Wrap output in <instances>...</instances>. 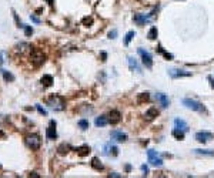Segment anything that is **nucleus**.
<instances>
[{
	"instance_id": "nucleus-1",
	"label": "nucleus",
	"mask_w": 214,
	"mask_h": 178,
	"mask_svg": "<svg viewBox=\"0 0 214 178\" xmlns=\"http://www.w3.org/2000/svg\"><path fill=\"white\" fill-rule=\"evenodd\" d=\"M46 103L54 111H63L66 108V100L59 94H52L46 98Z\"/></svg>"
},
{
	"instance_id": "nucleus-2",
	"label": "nucleus",
	"mask_w": 214,
	"mask_h": 178,
	"mask_svg": "<svg viewBox=\"0 0 214 178\" xmlns=\"http://www.w3.org/2000/svg\"><path fill=\"white\" fill-rule=\"evenodd\" d=\"M40 144H41V140L37 134H30V135L26 137V145H27L30 150L37 151V150L40 148Z\"/></svg>"
},
{
	"instance_id": "nucleus-3",
	"label": "nucleus",
	"mask_w": 214,
	"mask_h": 178,
	"mask_svg": "<svg viewBox=\"0 0 214 178\" xmlns=\"http://www.w3.org/2000/svg\"><path fill=\"white\" fill-rule=\"evenodd\" d=\"M183 104H184L187 108H190V110H194V111H198V113H201L206 110L201 103H198V101L191 100V98H183Z\"/></svg>"
},
{
	"instance_id": "nucleus-4",
	"label": "nucleus",
	"mask_w": 214,
	"mask_h": 178,
	"mask_svg": "<svg viewBox=\"0 0 214 178\" xmlns=\"http://www.w3.org/2000/svg\"><path fill=\"white\" fill-rule=\"evenodd\" d=\"M147 157H148V162H150L151 165H154V167H161L163 165V160L157 155V153L154 151V150H148Z\"/></svg>"
},
{
	"instance_id": "nucleus-5",
	"label": "nucleus",
	"mask_w": 214,
	"mask_h": 178,
	"mask_svg": "<svg viewBox=\"0 0 214 178\" xmlns=\"http://www.w3.org/2000/svg\"><path fill=\"white\" fill-rule=\"evenodd\" d=\"M30 58H32V63H33V66H34V67H39V66H41V64L44 63L46 56L41 53V51L36 50V51H33V53H32Z\"/></svg>"
},
{
	"instance_id": "nucleus-6",
	"label": "nucleus",
	"mask_w": 214,
	"mask_h": 178,
	"mask_svg": "<svg viewBox=\"0 0 214 178\" xmlns=\"http://www.w3.org/2000/svg\"><path fill=\"white\" fill-rule=\"evenodd\" d=\"M139 54L141 56V60H143V64L146 67H148V69H151L153 67V58H151V54L148 53V51H146L144 49H139Z\"/></svg>"
},
{
	"instance_id": "nucleus-7",
	"label": "nucleus",
	"mask_w": 214,
	"mask_h": 178,
	"mask_svg": "<svg viewBox=\"0 0 214 178\" xmlns=\"http://www.w3.org/2000/svg\"><path fill=\"white\" fill-rule=\"evenodd\" d=\"M46 137L47 140H56L57 138V131H56V121L52 120L50 121V125L46 128Z\"/></svg>"
},
{
	"instance_id": "nucleus-8",
	"label": "nucleus",
	"mask_w": 214,
	"mask_h": 178,
	"mask_svg": "<svg viewBox=\"0 0 214 178\" xmlns=\"http://www.w3.org/2000/svg\"><path fill=\"white\" fill-rule=\"evenodd\" d=\"M169 74L171 79H180V77H189V76H191V73L185 70H178V69H170Z\"/></svg>"
},
{
	"instance_id": "nucleus-9",
	"label": "nucleus",
	"mask_w": 214,
	"mask_h": 178,
	"mask_svg": "<svg viewBox=\"0 0 214 178\" xmlns=\"http://www.w3.org/2000/svg\"><path fill=\"white\" fill-rule=\"evenodd\" d=\"M213 138V134L208 133V131H198L197 134H196V140L198 141V143H207L208 140H211Z\"/></svg>"
},
{
	"instance_id": "nucleus-10",
	"label": "nucleus",
	"mask_w": 214,
	"mask_h": 178,
	"mask_svg": "<svg viewBox=\"0 0 214 178\" xmlns=\"http://www.w3.org/2000/svg\"><path fill=\"white\" fill-rule=\"evenodd\" d=\"M120 120H121V114H120V111H117V110H111V111L109 113V123H110V124H117V123H120Z\"/></svg>"
},
{
	"instance_id": "nucleus-11",
	"label": "nucleus",
	"mask_w": 214,
	"mask_h": 178,
	"mask_svg": "<svg viewBox=\"0 0 214 178\" xmlns=\"http://www.w3.org/2000/svg\"><path fill=\"white\" fill-rule=\"evenodd\" d=\"M156 100H157V103H160L161 107L167 108V107L170 106V100H169V97H167L166 94H163V93H157V94H156Z\"/></svg>"
},
{
	"instance_id": "nucleus-12",
	"label": "nucleus",
	"mask_w": 214,
	"mask_h": 178,
	"mask_svg": "<svg viewBox=\"0 0 214 178\" xmlns=\"http://www.w3.org/2000/svg\"><path fill=\"white\" fill-rule=\"evenodd\" d=\"M110 137L113 138V140L119 141V143H124V141H127V134L121 133V131H117V130L111 131V133H110Z\"/></svg>"
},
{
	"instance_id": "nucleus-13",
	"label": "nucleus",
	"mask_w": 214,
	"mask_h": 178,
	"mask_svg": "<svg viewBox=\"0 0 214 178\" xmlns=\"http://www.w3.org/2000/svg\"><path fill=\"white\" fill-rule=\"evenodd\" d=\"M174 127L178 130H183L184 133L189 131V124H187L184 120H181V118H176V120H174Z\"/></svg>"
},
{
	"instance_id": "nucleus-14",
	"label": "nucleus",
	"mask_w": 214,
	"mask_h": 178,
	"mask_svg": "<svg viewBox=\"0 0 214 178\" xmlns=\"http://www.w3.org/2000/svg\"><path fill=\"white\" fill-rule=\"evenodd\" d=\"M159 116V110L157 108H154V107H151V108H148L147 111H146V120H148V121H151V120H154L156 117Z\"/></svg>"
},
{
	"instance_id": "nucleus-15",
	"label": "nucleus",
	"mask_w": 214,
	"mask_h": 178,
	"mask_svg": "<svg viewBox=\"0 0 214 178\" xmlns=\"http://www.w3.org/2000/svg\"><path fill=\"white\" fill-rule=\"evenodd\" d=\"M128 66H130V70L132 71H137V73H141V67L139 66V63L134 60V57H128Z\"/></svg>"
},
{
	"instance_id": "nucleus-16",
	"label": "nucleus",
	"mask_w": 214,
	"mask_h": 178,
	"mask_svg": "<svg viewBox=\"0 0 214 178\" xmlns=\"http://www.w3.org/2000/svg\"><path fill=\"white\" fill-rule=\"evenodd\" d=\"M71 150L70 144H66V143H63V144H60L57 147V153L60 154V155H66V154H69V151Z\"/></svg>"
},
{
	"instance_id": "nucleus-17",
	"label": "nucleus",
	"mask_w": 214,
	"mask_h": 178,
	"mask_svg": "<svg viewBox=\"0 0 214 178\" xmlns=\"http://www.w3.org/2000/svg\"><path fill=\"white\" fill-rule=\"evenodd\" d=\"M76 151H77V154L80 155V157H86V155H89V154L91 153V150H90L89 145H82V147L76 148Z\"/></svg>"
},
{
	"instance_id": "nucleus-18",
	"label": "nucleus",
	"mask_w": 214,
	"mask_h": 178,
	"mask_svg": "<svg viewBox=\"0 0 214 178\" xmlns=\"http://www.w3.org/2000/svg\"><path fill=\"white\" fill-rule=\"evenodd\" d=\"M133 20L136 21L139 26H144L148 21V19L146 16H143V14H134V16H133Z\"/></svg>"
},
{
	"instance_id": "nucleus-19",
	"label": "nucleus",
	"mask_w": 214,
	"mask_h": 178,
	"mask_svg": "<svg viewBox=\"0 0 214 178\" xmlns=\"http://www.w3.org/2000/svg\"><path fill=\"white\" fill-rule=\"evenodd\" d=\"M107 123H109V118H107L106 116L97 117V118H96V121H94L96 127H104V125H107Z\"/></svg>"
},
{
	"instance_id": "nucleus-20",
	"label": "nucleus",
	"mask_w": 214,
	"mask_h": 178,
	"mask_svg": "<svg viewBox=\"0 0 214 178\" xmlns=\"http://www.w3.org/2000/svg\"><path fill=\"white\" fill-rule=\"evenodd\" d=\"M40 81H41V84H43L44 87H50V86L53 84V77H52L50 74H44L43 77H41Z\"/></svg>"
},
{
	"instance_id": "nucleus-21",
	"label": "nucleus",
	"mask_w": 214,
	"mask_h": 178,
	"mask_svg": "<svg viewBox=\"0 0 214 178\" xmlns=\"http://www.w3.org/2000/svg\"><path fill=\"white\" fill-rule=\"evenodd\" d=\"M91 167H93L96 171H103V168H104L103 164L100 162V160L97 157H94L93 160H91Z\"/></svg>"
},
{
	"instance_id": "nucleus-22",
	"label": "nucleus",
	"mask_w": 214,
	"mask_h": 178,
	"mask_svg": "<svg viewBox=\"0 0 214 178\" xmlns=\"http://www.w3.org/2000/svg\"><path fill=\"white\" fill-rule=\"evenodd\" d=\"M194 153L198 155H207V157H214L213 150H194Z\"/></svg>"
},
{
	"instance_id": "nucleus-23",
	"label": "nucleus",
	"mask_w": 214,
	"mask_h": 178,
	"mask_svg": "<svg viewBox=\"0 0 214 178\" xmlns=\"http://www.w3.org/2000/svg\"><path fill=\"white\" fill-rule=\"evenodd\" d=\"M148 100H150V94H148V93H141V94H139V97H137V103L143 104V103H146V101H148Z\"/></svg>"
},
{
	"instance_id": "nucleus-24",
	"label": "nucleus",
	"mask_w": 214,
	"mask_h": 178,
	"mask_svg": "<svg viewBox=\"0 0 214 178\" xmlns=\"http://www.w3.org/2000/svg\"><path fill=\"white\" fill-rule=\"evenodd\" d=\"M173 137L174 138H177V140H184V131L183 130H178L174 127L173 130Z\"/></svg>"
},
{
	"instance_id": "nucleus-25",
	"label": "nucleus",
	"mask_w": 214,
	"mask_h": 178,
	"mask_svg": "<svg viewBox=\"0 0 214 178\" xmlns=\"http://www.w3.org/2000/svg\"><path fill=\"white\" fill-rule=\"evenodd\" d=\"M157 27H151L150 29V32H148V34H147V37L150 39V40H156L157 39Z\"/></svg>"
},
{
	"instance_id": "nucleus-26",
	"label": "nucleus",
	"mask_w": 214,
	"mask_h": 178,
	"mask_svg": "<svg viewBox=\"0 0 214 178\" xmlns=\"http://www.w3.org/2000/svg\"><path fill=\"white\" fill-rule=\"evenodd\" d=\"M78 127L82 130H87L89 127H90V123L87 120H84V118H82V120H78Z\"/></svg>"
},
{
	"instance_id": "nucleus-27",
	"label": "nucleus",
	"mask_w": 214,
	"mask_h": 178,
	"mask_svg": "<svg viewBox=\"0 0 214 178\" xmlns=\"http://www.w3.org/2000/svg\"><path fill=\"white\" fill-rule=\"evenodd\" d=\"M157 51L163 54V56H164V57L167 58V60H173V56H171V54H169L167 51H164V49H163L161 46H159V47H157Z\"/></svg>"
},
{
	"instance_id": "nucleus-28",
	"label": "nucleus",
	"mask_w": 214,
	"mask_h": 178,
	"mask_svg": "<svg viewBox=\"0 0 214 178\" xmlns=\"http://www.w3.org/2000/svg\"><path fill=\"white\" fill-rule=\"evenodd\" d=\"M2 74H3V77H4L6 81H13V80H14V76L10 74L7 70H2Z\"/></svg>"
},
{
	"instance_id": "nucleus-29",
	"label": "nucleus",
	"mask_w": 214,
	"mask_h": 178,
	"mask_svg": "<svg viewBox=\"0 0 214 178\" xmlns=\"http://www.w3.org/2000/svg\"><path fill=\"white\" fill-rule=\"evenodd\" d=\"M134 36H136V33H134V32H128V33L126 34V39H124V44H126V46L130 44V42H132V39L134 37Z\"/></svg>"
},
{
	"instance_id": "nucleus-30",
	"label": "nucleus",
	"mask_w": 214,
	"mask_h": 178,
	"mask_svg": "<svg viewBox=\"0 0 214 178\" xmlns=\"http://www.w3.org/2000/svg\"><path fill=\"white\" fill-rule=\"evenodd\" d=\"M25 34L27 37H30V36L33 34V27H32V26H25Z\"/></svg>"
},
{
	"instance_id": "nucleus-31",
	"label": "nucleus",
	"mask_w": 214,
	"mask_h": 178,
	"mask_svg": "<svg viewBox=\"0 0 214 178\" xmlns=\"http://www.w3.org/2000/svg\"><path fill=\"white\" fill-rule=\"evenodd\" d=\"M91 23H93V19H91V17H84V19H83V24L84 26H90Z\"/></svg>"
},
{
	"instance_id": "nucleus-32",
	"label": "nucleus",
	"mask_w": 214,
	"mask_h": 178,
	"mask_svg": "<svg viewBox=\"0 0 214 178\" xmlns=\"http://www.w3.org/2000/svg\"><path fill=\"white\" fill-rule=\"evenodd\" d=\"M36 108H37V111L40 113V114H43V116H47V111H46L44 108H41V106H39V104H37Z\"/></svg>"
},
{
	"instance_id": "nucleus-33",
	"label": "nucleus",
	"mask_w": 214,
	"mask_h": 178,
	"mask_svg": "<svg viewBox=\"0 0 214 178\" xmlns=\"http://www.w3.org/2000/svg\"><path fill=\"white\" fill-rule=\"evenodd\" d=\"M111 153H113V155H119V148L113 145V147H111Z\"/></svg>"
},
{
	"instance_id": "nucleus-34",
	"label": "nucleus",
	"mask_w": 214,
	"mask_h": 178,
	"mask_svg": "<svg viewBox=\"0 0 214 178\" xmlns=\"http://www.w3.org/2000/svg\"><path fill=\"white\" fill-rule=\"evenodd\" d=\"M116 36H117V32H116V30H113V32L109 33V39H116Z\"/></svg>"
},
{
	"instance_id": "nucleus-35",
	"label": "nucleus",
	"mask_w": 214,
	"mask_h": 178,
	"mask_svg": "<svg viewBox=\"0 0 214 178\" xmlns=\"http://www.w3.org/2000/svg\"><path fill=\"white\" fill-rule=\"evenodd\" d=\"M141 170H143L144 175H147V174H148V167H147V165H141Z\"/></svg>"
},
{
	"instance_id": "nucleus-36",
	"label": "nucleus",
	"mask_w": 214,
	"mask_h": 178,
	"mask_svg": "<svg viewBox=\"0 0 214 178\" xmlns=\"http://www.w3.org/2000/svg\"><path fill=\"white\" fill-rule=\"evenodd\" d=\"M208 81H210V86L214 88V80H213V77H211V76H208Z\"/></svg>"
},
{
	"instance_id": "nucleus-37",
	"label": "nucleus",
	"mask_w": 214,
	"mask_h": 178,
	"mask_svg": "<svg viewBox=\"0 0 214 178\" xmlns=\"http://www.w3.org/2000/svg\"><path fill=\"white\" fill-rule=\"evenodd\" d=\"M30 19H32V20H33L34 23H39V21H40V20H39V19H37V17H36V16H33V14L30 16Z\"/></svg>"
},
{
	"instance_id": "nucleus-38",
	"label": "nucleus",
	"mask_w": 214,
	"mask_h": 178,
	"mask_svg": "<svg viewBox=\"0 0 214 178\" xmlns=\"http://www.w3.org/2000/svg\"><path fill=\"white\" fill-rule=\"evenodd\" d=\"M106 60H107V54L103 51V53H101V61H106Z\"/></svg>"
},
{
	"instance_id": "nucleus-39",
	"label": "nucleus",
	"mask_w": 214,
	"mask_h": 178,
	"mask_svg": "<svg viewBox=\"0 0 214 178\" xmlns=\"http://www.w3.org/2000/svg\"><path fill=\"white\" fill-rule=\"evenodd\" d=\"M110 177H121V175L117 174V172H113V174H110Z\"/></svg>"
},
{
	"instance_id": "nucleus-40",
	"label": "nucleus",
	"mask_w": 214,
	"mask_h": 178,
	"mask_svg": "<svg viewBox=\"0 0 214 178\" xmlns=\"http://www.w3.org/2000/svg\"><path fill=\"white\" fill-rule=\"evenodd\" d=\"M47 3H49L50 6H53V3H54V0H47Z\"/></svg>"
},
{
	"instance_id": "nucleus-41",
	"label": "nucleus",
	"mask_w": 214,
	"mask_h": 178,
	"mask_svg": "<svg viewBox=\"0 0 214 178\" xmlns=\"http://www.w3.org/2000/svg\"><path fill=\"white\" fill-rule=\"evenodd\" d=\"M30 175H32V177H40V175H39V174H36V172H32V174H30Z\"/></svg>"
}]
</instances>
